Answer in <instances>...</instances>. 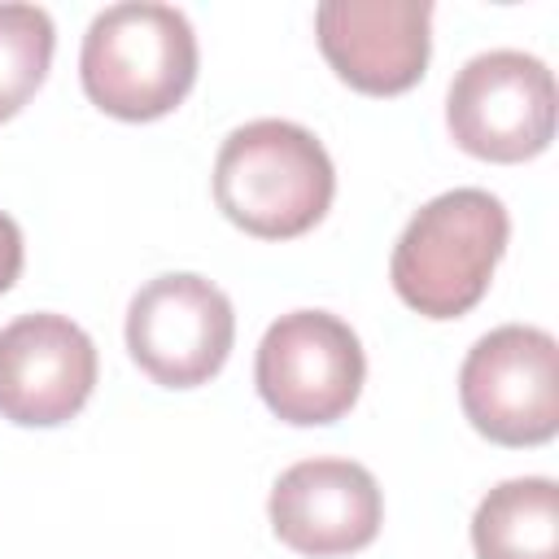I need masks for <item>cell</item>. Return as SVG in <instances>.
I'll return each mask as SVG.
<instances>
[{
	"mask_svg": "<svg viewBox=\"0 0 559 559\" xmlns=\"http://www.w3.org/2000/svg\"><path fill=\"white\" fill-rule=\"evenodd\" d=\"M367 354L358 332L328 310L280 314L253 358V380L284 424H336L362 393Z\"/></svg>",
	"mask_w": 559,
	"mask_h": 559,
	"instance_id": "cell-6",
	"label": "cell"
},
{
	"mask_svg": "<svg viewBox=\"0 0 559 559\" xmlns=\"http://www.w3.org/2000/svg\"><path fill=\"white\" fill-rule=\"evenodd\" d=\"M266 515L288 550L332 559L376 542L384 498L376 476L354 459H301L280 472Z\"/></svg>",
	"mask_w": 559,
	"mask_h": 559,
	"instance_id": "cell-10",
	"label": "cell"
},
{
	"mask_svg": "<svg viewBox=\"0 0 559 559\" xmlns=\"http://www.w3.org/2000/svg\"><path fill=\"white\" fill-rule=\"evenodd\" d=\"M314 35L328 66L367 96L411 92L432 57L428 0H323Z\"/></svg>",
	"mask_w": 559,
	"mask_h": 559,
	"instance_id": "cell-9",
	"label": "cell"
},
{
	"mask_svg": "<svg viewBox=\"0 0 559 559\" xmlns=\"http://www.w3.org/2000/svg\"><path fill=\"white\" fill-rule=\"evenodd\" d=\"M476 559H559V485L515 476L493 485L472 515Z\"/></svg>",
	"mask_w": 559,
	"mask_h": 559,
	"instance_id": "cell-11",
	"label": "cell"
},
{
	"mask_svg": "<svg viewBox=\"0 0 559 559\" xmlns=\"http://www.w3.org/2000/svg\"><path fill=\"white\" fill-rule=\"evenodd\" d=\"M96 389L92 336L52 310L0 328V415L22 428L74 419Z\"/></svg>",
	"mask_w": 559,
	"mask_h": 559,
	"instance_id": "cell-8",
	"label": "cell"
},
{
	"mask_svg": "<svg viewBox=\"0 0 559 559\" xmlns=\"http://www.w3.org/2000/svg\"><path fill=\"white\" fill-rule=\"evenodd\" d=\"M231 301L205 275H157L127 306V349L140 371L166 389H197L214 380L231 354Z\"/></svg>",
	"mask_w": 559,
	"mask_h": 559,
	"instance_id": "cell-7",
	"label": "cell"
},
{
	"mask_svg": "<svg viewBox=\"0 0 559 559\" xmlns=\"http://www.w3.org/2000/svg\"><path fill=\"white\" fill-rule=\"evenodd\" d=\"M79 79L96 109L122 122H153L183 105L197 83V35L175 4L127 0L92 17Z\"/></svg>",
	"mask_w": 559,
	"mask_h": 559,
	"instance_id": "cell-3",
	"label": "cell"
},
{
	"mask_svg": "<svg viewBox=\"0 0 559 559\" xmlns=\"http://www.w3.org/2000/svg\"><path fill=\"white\" fill-rule=\"evenodd\" d=\"M459 402L493 445H546L559 432V345L546 328L502 323L459 367Z\"/></svg>",
	"mask_w": 559,
	"mask_h": 559,
	"instance_id": "cell-5",
	"label": "cell"
},
{
	"mask_svg": "<svg viewBox=\"0 0 559 559\" xmlns=\"http://www.w3.org/2000/svg\"><path fill=\"white\" fill-rule=\"evenodd\" d=\"M507 240L511 218L493 192L450 188L419 205L402 227L389 258V280L415 314L459 319L485 297Z\"/></svg>",
	"mask_w": 559,
	"mask_h": 559,
	"instance_id": "cell-2",
	"label": "cell"
},
{
	"mask_svg": "<svg viewBox=\"0 0 559 559\" xmlns=\"http://www.w3.org/2000/svg\"><path fill=\"white\" fill-rule=\"evenodd\" d=\"M57 31L48 9L9 0L0 4V122L13 118L44 83L52 66Z\"/></svg>",
	"mask_w": 559,
	"mask_h": 559,
	"instance_id": "cell-12",
	"label": "cell"
},
{
	"mask_svg": "<svg viewBox=\"0 0 559 559\" xmlns=\"http://www.w3.org/2000/svg\"><path fill=\"white\" fill-rule=\"evenodd\" d=\"M17 275H22V227L0 210V293H9Z\"/></svg>",
	"mask_w": 559,
	"mask_h": 559,
	"instance_id": "cell-13",
	"label": "cell"
},
{
	"mask_svg": "<svg viewBox=\"0 0 559 559\" xmlns=\"http://www.w3.org/2000/svg\"><path fill=\"white\" fill-rule=\"evenodd\" d=\"M454 144L480 162H528L555 140V74L520 48H489L463 61L445 92Z\"/></svg>",
	"mask_w": 559,
	"mask_h": 559,
	"instance_id": "cell-4",
	"label": "cell"
},
{
	"mask_svg": "<svg viewBox=\"0 0 559 559\" xmlns=\"http://www.w3.org/2000/svg\"><path fill=\"white\" fill-rule=\"evenodd\" d=\"M336 197V170L314 131L288 118L236 127L214 157L218 210L258 240L306 236Z\"/></svg>",
	"mask_w": 559,
	"mask_h": 559,
	"instance_id": "cell-1",
	"label": "cell"
}]
</instances>
